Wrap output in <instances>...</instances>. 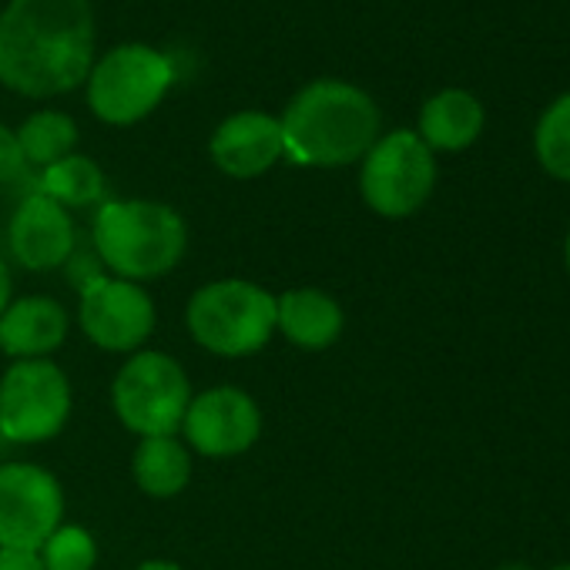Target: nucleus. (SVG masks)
I'll return each instance as SVG.
<instances>
[{
  "instance_id": "obj_20",
  "label": "nucleus",
  "mask_w": 570,
  "mask_h": 570,
  "mask_svg": "<svg viewBox=\"0 0 570 570\" xmlns=\"http://www.w3.org/2000/svg\"><path fill=\"white\" fill-rule=\"evenodd\" d=\"M533 148L540 165L560 178L570 181V91H563L537 121L533 131Z\"/></svg>"
},
{
  "instance_id": "obj_9",
  "label": "nucleus",
  "mask_w": 570,
  "mask_h": 570,
  "mask_svg": "<svg viewBox=\"0 0 570 570\" xmlns=\"http://www.w3.org/2000/svg\"><path fill=\"white\" fill-rule=\"evenodd\" d=\"M61 517L65 493L51 470L35 463L0 466V547L41 550Z\"/></svg>"
},
{
  "instance_id": "obj_27",
  "label": "nucleus",
  "mask_w": 570,
  "mask_h": 570,
  "mask_svg": "<svg viewBox=\"0 0 570 570\" xmlns=\"http://www.w3.org/2000/svg\"><path fill=\"white\" fill-rule=\"evenodd\" d=\"M503 570H523V567H517V563H513V567H503Z\"/></svg>"
},
{
  "instance_id": "obj_10",
  "label": "nucleus",
  "mask_w": 570,
  "mask_h": 570,
  "mask_svg": "<svg viewBox=\"0 0 570 570\" xmlns=\"http://www.w3.org/2000/svg\"><path fill=\"white\" fill-rule=\"evenodd\" d=\"M81 330L108 353H135L155 330V303L138 282L98 275L81 289Z\"/></svg>"
},
{
  "instance_id": "obj_1",
  "label": "nucleus",
  "mask_w": 570,
  "mask_h": 570,
  "mask_svg": "<svg viewBox=\"0 0 570 570\" xmlns=\"http://www.w3.org/2000/svg\"><path fill=\"white\" fill-rule=\"evenodd\" d=\"M91 0H11L0 18V81L31 98L75 91L91 75Z\"/></svg>"
},
{
  "instance_id": "obj_28",
  "label": "nucleus",
  "mask_w": 570,
  "mask_h": 570,
  "mask_svg": "<svg viewBox=\"0 0 570 570\" xmlns=\"http://www.w3.org/2000/svg\"><path fill=\"white\" fill-rule=\"evenodd\" d=\"M553 570H570V563H563V567H553Z\"/></svg>"
},
{
  "instance_id": "obj_16",
  "label": "nucleus",
  "mask_w": 570,
  "mask_h": 570,
  "mask_svg": "<svg viewBox=\"0 0 570 570\" xmlns=\"http://www.w3.org/2000/svg\"><path fill=\"white\" fill-rule=\"evenodd\" d=\"M483 131V105L463 91L446 88L436 91L420 111V138L430 151H463Z\"/></svg>"
},
{
  "instance_id": "obj_8",
  "label": "nucleus",
  "mask_w": 570,
  "mask_h": 570,
  "mask_svg": "<svg viewBox=\"0 0 570 570\" xmlns=\"http://www.w3.org/2000/svg\"><path fill=\"white\" fill-rule=\"evenodd\" d=\"M71 416V383L51 360H18L0 380V433L11 443H45Z\"/></svg>"
},
{
  "instance_id": "obj_26",
  "label": "nucleus",
  "mask_w": 570,
  "mask_h": 570,
  "mask_svg": "<svg viewBox=\"0 0 570 570\" xmlns=\"http://www.w3.org/2000/svg\"><path fill=\"white\" fill-rule=\"evenodd\" d=\"M567 268H570V235H567Z\"/></svg>"
},
{
  "instance_id": "obj_23",
  "label": "nucleus",
  "mask_w": 570,
  "mask_h": 570,
  "mask_svg": "<svg viewBox=\"0 0 570 570\" xmlns=\"http://www.w3.org/2000/svg\"><path fill=\"white\" fill-rule=\"evenodd\" d=\"M0 570H45L38 550H14V547H0Z\"/></svg>"
},
{
  "instance_id": "obj_11",
  "label": "nucleus",
  "mask_w": 570,
  "mask_h": 570,
  "mask_svg": "<svg viewBox=\"0 0 570 570\" xmlns=\"http://www.w3.org/2000/svg\"><path fill=\"white\" fill-rule=\"evenodd\" d=\"M181 433L202 456H238L245 453L258 433H262V413L258 403L235 386H215L198 396H191Z\"/></svg>"
},
{
  "instance_id": "obj_7",
  "label": "nucleus",
  "mask_w": 570,
  "mask_h": 570,
  "mask_svg": "<svg viewBox=\"0 0 570 570\" xmlns=\"http://www.w3.org/2000/svg\"><path fill=\"white\" fill-rule=\"evenodd\" d=\"M436 185L433 151L416 131H390L363 158V202L383 218H406L426 205Z\"/></svg>"
},
{
  "instance_id": "obj_5",
  "label": "nucleus",
  "mask_w": 570,
  "mask_h": 570,
  "mask_svg": "<svg viewBox=\"0 0 570 570\" xmlns=\"http://www.w3.org/2000/svg\"><path fill=\"white\" fill-rule=\"evenodd\" d=\"M118 420L138 436H175L191 403V386L178 360L165 353H135L111 383Z\"/></svg>"
},
{
  "instance_id": "obj_19",
  "label": "nucleus",
  "mask_w": 570,
  "mask_h": 570,
  "mask_svg": "<svg viewBox=\"0 0 570 570\" xmlns=\"http://www.w3.org/2000/svg\"><path fill=\"white\" fill-rule=\"evenodd\" d=\"M18 145H21L28 165L51 168L55 161H61V158H68L75 151L78 125L61 111H38L21 125Z\"/></svg>"
},
{
  "instance_id": "obj_6",
  "label": "nucleus",
  "mask_w": 570,
  "mask_h": 570,
  "mask_svg": "<svg viewBox=\"0 0 570 570\" xmlns=\"http://www.w3.org/2000/svg\"><path fill=\"white\" fill-rule=\"evenodd\" d=\"M175 81L168 55L148 45H121L88 75V105L108 125H135L158 108Z\"/></svg>"
},
{
  "instance_id": "obj_3",
  "label": "nucleus",
  "mask_w": 570,
  "mask_h": 570,
  "mask_svg": "<svg viewBox=\"0 0 570 570\" xmlns=\"http://www.w3.org/2000/svg\"><path fill=\"white\" fill-rule=\"evenodd\" d=\"M188 245L185 218L161 202H105L95 215V248L118 278L145 282L168 275Z\"/></svg>"
},
{
  "instance_id": "obj_24",
  "label": "nucleus",
  "mask_w": 570,
  "mask_h": 570,
  "mask_svg": "<svg viewBox=\"0 0 570 570\" xmlns=\"http://www.w3.org/2000/svg\"><path fill=\"white\" fill-rule=\"evenodd\" d=\"M8 306H11V272H8L4 258H0V316H4Z\"/></svg>"
},
{
  "instance_id": "obj_13",
  "label": "nucleus",
  "mask_w": 570,
  "mask_h": 570,
  "mask_svg": "<svg viewBox=\"0 0 570 570\" xmlns=\"http://www.w3.org/2000/svg\"><path fill=\"white\" fill-rule=\"evenodd\" d=\"M208 151L218 171L232 178H255L285 155L282 125L265 111H238L218 125Z\"/></svg>"
},
{
  "instance_id": "obj_12",
  "label": "nucleus",
  "mask_w": 570,
  "mask_h": 570,
  "mask_svg": "<svg viewBox=\"0 0 570 570\" xmlns=\"http://www.w3.org/2000/svg\"><path fill=\"white\" fill-rule=\"evenodd\" d=\"M8 242L14 258L31 272L58 268L75 252V222L68 208H61L48 195H31L21 202V208L11 218Z\"/></svg>"
},
{
  "instance_id": "obj_17",
  "label": "nucleus",
  "mask_w": 570,
  "mask_h": 570,
  "mask_svg": "<svg viewBox=\"0 0 570 570\" xmlns=\"http://www.w3.org/2000/svg\"><path fill=\"white\" fill-rule=\"evenodd\" d=\"M135 483L158 500L178 497L191 480V453L175 436H141L131 456Z\"/></svg>"
},
{
  "instance_id": "obj_2",
  "label": "nucleus",
  "mask_w": 570,
  "mask_h": 570,
  "mask_svg": "<svg viewBox=\"0 0 570 570\" xmlns=\"http://www.w3.org/2000/svg\"><path fill=\"white\" fill-rule=\"evenodd\" d=\"M278 125L285 155L296 165L340 168L366 158L376 145L380 108L350 81H313L289 101Z\"/></svg>"
},
{
  "instance_id": "obj_25",
  "label": "nucleus",
  "mask_w": 570,
  "mask_h": 570,
  "mask_svg": "<svg viewBox=\"0 0 570 570\" xmlns=\"http://www.w3.org/2000/svg\"><path fill=\"white\" fill-rule=\"evenodd\" d=\"M135 570H181L175 560H145V563H138Z\"/></svg>"
},
{
  "instance_id": "obj_14",
  "label": "nucleus",
  "mask_w": 570,
  "mask_h": 570,
  "mask_svg": "<svg viewBox=\"0 0 570 570\" xmlns=\"http://www.w3.org/2000/svg\"><path fill=\"white\" fill-rule=\"evenodd\" d=\"M68 340V313L58 299H14L0 316V350L14 360H48Z\"/></svg>"
},
{
  "instance_id": "obj_4",
  "label": "nucleus",
  "mask_w": 570,
  "mask_h": 570,
  "mask_svg": "<svg viewBox=\"0 0 570 570\" xmlns=\"http://www.w3.org/2000/svg\"><path fill=\"white\" fill-rule=\"evenodd\" d=\"M191 340L225 360L258 353L275 333V296L245 278L208 282L185 313Z\"/></svg>"
},
{
  "instance_id": "obj_21",
  "label": "nucleus",
  "mask_w": 570,
  "mask_h": 570,
  "mask_svg": "<svg viewBox=\"0 0 570 570\" xmlns=\"http://www.w3.org/2000/svg\"><path fill=\"white\" fill-rule=\"evenodd\" d=\"M45 570H95L98 547L85 527H58L38 550Z\"/></svg>"
},
{
  "instance_id": "obj_15",
  "label": "nucleus",
  "mask_w": 570,
  "mask_h": 570,
  "mask_svg": "<svg viewBox=\"0 0 570 570\" xmlns=\"http://www.w3.org/2000/svg\"><path fill=\"white\" fill-rule=\"evenodd\" d=\"M343 323L340 303L323 289H289L275 296V330L299 350H330Z\"/></svg>"
},
{
  "instance_id": "obj_22",
  "label": "nucleus",
  "mask_w": 570,
  "mask_h": 570,
  "mask_svg": "<svg viewBox=\"0 0 570 570\" xmlns=\"http://www.w3.org/2000/svg\"><path fill=\"white\" fill-rule=\"evenodd\" d=\"M24 168H28V161L18 145V131L0 125V181H14Z\"/></svg>"
},
{
  "instance_id": "obj_18",
  "label": "nucleus",
  "mask_w": 570,
  "mask_h": 570,
  "mask_svg": "<svg viewBox=\"0 0 570 570\" xmlns=\"http://www.w3.org/2000/svg\"><path fill=\"white\" fill-rule=\"evenodd\" d=\"M41 195L55 198L61 208H85L105 202V171L85 155H68L45 168Z\"/></svg>"
}]
</instances>
